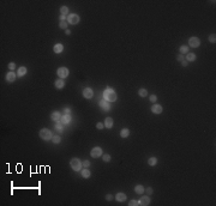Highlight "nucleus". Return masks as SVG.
Masks as SVG:
<instances>
[{
  "mask_svg": "<svg viewBox=\"0 0 216 206\" xmlns=\"http://www.w3.org/2000/svg\"><path fill=\"white\" fill-rule=\"evenodd\" d=\"M54 85H55L56 89H62V88L65 86V82H64V79L59 78V79H56V80L54 82Z\"/></svg>",
  "mask_w": 216,
  "mask_h": 206,
  "instance_id": "18",
  "label": "nucleus"
},
{
  "mask_svg": "<svg viewBox=\"0 0 216 206\" xmlns=\"http://www.w3.org/2000/svg\"><path fill=\"white\" fill-rule=\"evenodd\" d=\"M103 100L107 102H115L116 101V94L112 88H107L103 91Z\"/></svg>",
  "mask_w": 216,
  "mask_h": 206,
  "instance_id": "1",
  "label": "nucleus"
},
{
  "mask_svg": "<svg viewBox=\"0 0 216 206\" xmlns=\"http://www.w3.org/2000/svg\"><path fill=\"white\" fill-rule=\"evenodd\" d=\"M83 96H84V98H87V100L93 98V97H94V91H93V89H91V88H85V89L83 90Z\"/></svg>",
  "mask_w": 216,
  "mask_h": 206,
  "instance_id": "8",
  "label": "nucleus"
},
{
  "mask_svg": "<svg viewBox=\"0 0 216 206\" xmlns=\"http://www.w3.org/2000/svg\"><path fill=\"white\" fill-rule=\"evenodd\" d=\"M102 155H103V151H102V149L100 146H95V147L91 149V151H90V156L93 158L102 157Z\"/></svg>",
  "mask_w": 216,
  "mask_h": 206,
  "instance_id": "5",
  "label": "nucleus"
},
{
  "mask_svg": "<svg viewBox=\"0 0 216 206\" xmlns=\"http://www.w3.org/2000/svg\"><path fill=\"white\" fill-rule=\"evenodd\" d=\"M102 159H103V162L108 163V162H110V156H109L108 153H103V155H102Z\"/></svg>",
  "mask_w": 216,
  "mask_h": 206,
  "instance_id": "30",
  "label": "nucleus"
},
{
  "mask_svg": "<svg viewBox=\"0 0 216 206\" xmlns=\"http://www.w3.org/2000/svg\"><path fill=\"white\" fill-rule=\"evenodd\" d=\"M96 128H97V130H102V128H105V124H102V122H97V124H96Z\"/></svg>",
  "mask_w": 216,
  "mask_h": 206,
  "instance_id": "36",
  "label": "nucleus"
},
{
  "mask_svg": "<svg viewBox=\"0 0 216 206\" xmlns=\"http://www.w3.org/2000/svg\"><path fill=\"white\" fill-rule=\"evenodd\" d=\"M27 67L25 66H20L19 69H17V77H24L27 74Z\"/></svg>",
  "mask_w": 216,
  "mask_h": 206,
  "instance_id": "17",
  "label": "nucleus"
},
{
  "mask_svg": "<svg viewBox=\"0 0 216 206\" xmlns=\"http://www.w3.org/2000/svg\"><path fill=\"white\" fill-rule=\"evenodd\" d=\"M66 21H67L68 24H71V25H76V24L79 23L81 17H79L77 13H70L67 16V19H66Z\"/></svg>",
  "mask_w": 216,
  "mask_h": 206,
  "instance_id": "4",
  "label": "nucleus"
},
{
  "mask_svg": "<svg viewBox=\"0 0 216 206\" xmlns=\"http://www.w3.org/2000/svg\"><path fill=\"white\" fill-rule=\"evenodd\" d=\"M81 174H82V177H84V179H89L91 176V172L89 170V168H83L81 170Z\"/></svg>",
  "mask_w": 216,
  "mask_h": 206,
  "instance_id": "16",
  "label": "nucleus"
},
{
  "mask_svg": "<svg viewBox=\"0 0 216 206\" xmlns=\"http://www.w3.org/2000/svg\"><path fill=\"white\" fill-rule=\"evenodd\" d=\"M148 164L151 165V167L156 165V164H157V158H156V157H150L148 159Z\"/></svg>",
  "mask_w": 216,
  "mask_h": 206,
  "instance_id": "23",
  "label": "nucleus"
},
{
  "mask_svg": "<svg viewBox=\"0 0 216 206\" xmlns=\"http://www.w3.org/2000/svg\"><path fill=\"white\" fill-rule=\"evenodd\" d=\"M56 74L59 76V78H61V79H65L66 77H68V74H70V71H68L67 67H59V69H58V71H56Z\"/></svg>",
  "mask_w": 216,
  "mask_h": 206,
  "instance_id": "7",
  "label": "nucleus"
},
{
  "mask_svg": "<svg viewBox=\"0 0 216 206\" xmlns=\"http://www.w3.org/2000/svg\"><path fill=\"white\" fill-rule=\"evenodd\" d=\"M66 19H67L66 16H60V21H66Z\"/></svg>",
  "mask_w": 216,
  "mask_h": 206,
  "instance_id": "43",
  "label": "nucleus"
},
{
  "mask_svg": "<svg viewBox=\"0 0 216 206\" xmlns=\"http://www.w3.org/2000/svg\"><path fill=\"white\" fill-rule=\"evenodd\" d=\"M130 136V130L128 128H122L120 131V137L121 138H127Z\"/></svg>",
  "mask_w": 216,
  "mask_h": 206,
  "instance_id": "22",
  "label": "nucleus"
},
{
  "mask_svg": "<svg viewBox=\"0 0 216 206\" xmlns=\"http://www.w3.org/2000/svg\"><path fill=\"white\" fill-rule=\"evenodd\" d=\"M39 136H40V138L42 140L48 141V140H52V138H53L54 134L52 133L51 130H48V128H42V130L39 132Z\"/></svg>",
  "mask_w": 216,
  "mask_h": 206,
  "instance_id": "3",
  "label": "nucleus"
},
{
  "mask_svg": "<svg viewBox=\"0 0 216 206\" xmlns=\"http://www.w3.org/2000/svg\"><path fill=\"white\" fill-rule=\"evenodd\" d=\"M162 110H163V108H162L161 104H159V103H154L153 104V107H151V111L154 113V114H161Z\"/></svg>",
  "mask_w": 216,
  "mask_h": 206,
  "instance_id": "10",
  "label": "nucleus"
},
{
  "mask_svg": "<svg viewBox=\"0 0 216 206\" xmlns=\"http://www.w3.org/2000/svg\"><path fill=\"white\" fill-rule=\"evenodd\" d=\"M64 113H65V114H70V113H71V109H70V108H65V109H64Z\"/></svg>",
  "mask_w": 216,
  "mask_h": 206,
  "instance_id": "41",
  "label": "nucleus"
},
{
  "mask_svg": "<svg viewBox=\"0 0 216 206\" xmlns=\"http://www.w3.org/2000/svg\"><path fill=\"white\" fill-rule=\"evenodd\" d=\"M185 58H186V61L189 62V61H195L196 60V54L195 53H187V54L185 55Z\"/></svg>",
  "mask_w": 216,
  "mask_h": 206,
  "instance_id": "20",
  "label": "nucleus"
},
{
  "mask_svg": "<svg viewBox=\"0 0 216 206\" xmlns=\"http://www.w3.org/2000/svg\"><path fill=\"white\" fill-rule=\"evenodd\" d=\"M16 78H17V73H14L13 71H10L6 73V82L13 83L16 80Z\"/></svg>",
  "mask_w": 216,
  "mask_h": 206,
  "instance_id": "11",
  "label": "nucleus"
},
{
  "mask_svg": "<svg viewBox=\"0 0 216 206\" xmlns=\"http://www.w3.org/2000/svg\"><path fill=\"white\" fill-rule=\"evenodd\" d=\"M150 201H151L150 197H149V195H144V197H142L141 199L138 200V204L141 206H148L149 204H150Z\"/></svg>",
  "mask_w": 216,
  "mask_h": 206,
  "instance_id": "9",
  "label": "nucleus"
},
{
  "mask_svg": "<svg viewBox=\"0 0 216 206\" xmlns=\"http://www.w3.org/2000/svg\"><path fill=\"white\" fill-rule=\"evenodd\" d=\"M149 100H150V102L156 103V101H157V96H156V95H151V96L149 97Z\"/></svg>",
  "mask_w": 216,
  "mask_h": 206,
  "instance_id": "34",
  "label": "nucleus"
},
{
  "mask_svg": "<svg viewBox=\"0 0 216 206\" xmlns=\"http://www.w3.org/2000/svg\"><path fill=\"white\" fill-rule=\"evenodd\" d=\"M59 27H60V29L67 30V27H68L67 21H60V23H59Z\"/></svg>",
  "mask_w": 216,
  "mask_h": 206,
  "instance_id": "25",
  "label": "nucleus"
},
{
  "mask_svg": "<svg viewBox=\"0 0 216 206\" xmlns=\"http://www.w3.org/2000/svg\"><path fill=\"white\" fill-rule=\"evenodd\" d=\"M82 164H83V168H89V167H90V161L85 159V161L82 162Z\"/></svg>",
  "mask_w": 216,
  "mask_h": 206,
  "instance_id": "32",
  "label": "nucleus"
},
{
  "mask_svg": "<svg viewBox=\"0 0 216 206\" xmlns=\"http://www.w3.org/2000/svg\"><path fill=\"white\" fill-rule=\"evenodd\" d=\"M145 191H147V193H148L149 195H150V194H153V192H154V191H153V188H151V187H148V188H147V189H145Z\"/></svg>",
  "mask_w": 216,
  "mask_h": 206,
  "instance_id": "39",
  "label": "nucleus"
},
{
  "mask_svg": "<svg viewBox=\"0 0 216 206\" xmlns=\"http://www.w3.org/2000/svg\"><path fill=\"white\" fill-rule=\"evenodd\" d=\"M137 205H139L137 200H130L128 201V206H137Z\"/></svg>",
  "mask_w": 216,
  "mask_h": 206,
  "instance_id": "33",
  "label": "nucleus"
},
{
  "mask_svg": "<svg viewBox=\"0 0 216 206\" xmlns=\"http://www.w3.org/2000/svg\"><path fill=\"white\" fill-rule=\"evenodd\" d=\"M115 200L116 201H119V203H124L125 200H126V194L125 193H116V195H115Z\"/></svg>",
  "mask_w": 216,
  "mask_h": 206,
  "instance_id": "15",
  "label": "nucleus"
},
{
  "mask_svg": "<svg viewBox=\"0 0 216 206\" xmlns=\"http://www.w3.org/2000/svg\"><path fill=\"white\" fill-rule=\"evenodd\" d=\"M65 33H66V35H70V34H71V31H70V30H66Z\"/></svg>",
  "mask_w": 216,
  "mask_h": 206,
  "instance_id": "44",
  "label": "nucleus"
},
{
  "mask_svg": "<svg viewBox=\"0 0 216 206\" xmlns=\"http://www.w3.org/2000/svg\"><path fill=\"white\" fill-rule=\"evenodd\" d=\"M55 130H58L59 132H62V131H64V127H62V125L56 124V125H55Z\"/></svg>",
  "mask_w": 216,
  "mask_h": 206,
  "instance_id": "35",
  "label": "nucleus"
},
{
  "mask_svg": "<svg viewBox=\"0 0 216 206\" xmlns=\"http://www.w3.org/2000/svg\"><path fill=\"white\" fill-rule=\"evenodd\" d=\"M209 42H211V43H215L216 42V35L215 34L209 35Z\"/></svg>",
  "mask_w": 216,
  "mask_h": 206,
  "instance_id": "31",
  "label": "nucleus"
},
{
  "mask_svg": "<svg viewBox=\"0 0 216 206\" xmlns=\"http://www.w3.org/2000/svg\"><path fill=\"white\" fill-rule=\"evenodd\" d=\"M62 50H64V46H62L61 43H56V44H54L53 52L55 53V54H60V53H62Z\"/></svg>",
  "mask_w": 216,
  "mask_h": 206,
  "instance_id": "14",
  "label": "nucleus"
},
{
  "mask_svg": "<svg viewBox=\"0 0 216 206\" xmlns=\"http://www.w3.org/2000/svg\"><path fill=\"white\" fill-rule=\"evenodd\" d=\"M8 69H10V71H13V69H16V64H14V62H10V64H8Z\"/></svg>",
  "mask_w": 216,
  "mask_h": 206,
  "instance_id": "37",
  "label": "nucleus"
},
{
  "mask_svg": "<svg viewBox=\"0 0 216 206\" xmlns=\"http://www.w3.org/2000/svg\"><path fill=\"white\" fill-rule=\"evenodd\" d=\"M70 167H71V169L74 170V172H79V170L83 169L82 161L79 159V158H77V157H73L71 161H70Z\"/></svg>",
  "mask_w": 216,
  "mask_h": 206,
  "instance_id": "2",
  "label": "nucleus"
},
{
  "mask_svg": "<svg viewBox=\"0 0 216 206\" xmlns=\"http://www.w3.org/2000/svg\"><path fill=\"white\" fill-rule=\"evenodd\" d=\"M113 125H114V122H113V119H112V117L108 116L105 119V127H106V128H112Z\"/></svg>",
  "mask_w": 216,
  "mask_h": 206,
  "instance_id": "19",
  "label": "nucleus"
},
{
  "mask_svg": "<svg viewBox=\"0 0 216 206\" xmlns=\"http://www.w3.org/2000/svg\"><path fill=\"white\" fill-rule=\"evenodd\" d=\"M179 50H180L181 54H187V53H189V46H181V47L179 48Z\"/></svg>",
  "mask_w": 216,
  "mask_h": 206,
  "instance_id": "27",
  "label": "nucleus"
},
{
  "mask_svg": "<svg viewBox=\"0 0 216 206\" xmlns=\"http://www.w3.org/2000/svg\"><path fill=\"white\" fill-rule=\"evenodd\" d=\"M181 65L184 66V67H185V66H187V61H186V60H182V61H181Z\"/></svg>",
  "mask_w": 216,
  "mask_h": 206,
  "instance_id": "42",
  "label": "nucleus"
},
{
  "mask_svg": "<svg viewBox=\"0 0 216 206\" xmlns=\"http://www.w3.org/2000/svg\"><path fill=\"white\" fill-rule=\"evenodd\" d=\"M189 46L192 48H198L201 46V40L197 37V36H192L189 38Z\"/></svg>",
  "mask_w": 216,
  "mask_h": 206,
  "instance_id": "6",
  "label": "nucleus"
},
{
  "mask_svg": "<svg viewBox=\"0 0 216 206\" xmlns=\"http://www.w3.org/2000/svg\"><path fill=\"white\" fill-rule=\"evenodd\" d=\"M100 107H101V108H103L105 110H108L109 108H110V107H109V104H108V102H107V101H105V100L100 102Z\"/></svg>",
  "mask_w": 216,
  "mask_h": 206,
  "instance_id": "24",
  "label": "nucleus"
},
{
  "mask_svg": "<svg viewBox=\"0 0 216 206\" xmlns=\"http://www.w3.org/2000/svg\"><path fill=\"white\" fill-rule=\"evenodd\" d=\"M176 60H178V61H179V62H181L182 60H185V56H184V55H182V54L178 55V56H176Z\"/></svg>",
  "mask_w": 216,
  "mask_h": 206,
  "instance_id": "38",
  "label": "nucleus"
},
{
  "mask_svg": "<svg viewBox=\"0 0 216 206\" xmlns=\"http://www.w3.org/2000/svg\"><path fill=\"white\" fill-rule=\"evenodd\" d=\"M135 192L137 193V194H143V193L145 192V188H144L142 185H137L135 187Z\"/></svg>",
  "mask_w": 216,
  "mask_h": 206,
  "instance_id": "21",
  "label": "nucleus"
},
{
  "mask_svg": "<svg viewBox=\"0 0 216 206\" xmlns=\"http://www.w3.org/2000/svg\"><path fill=\"white\" fill-rule=\"evenodd\" d=\"M138 95L141 97H147V95H148V91H147V89H139L138 90Z\"/></svg>",
  "mask_w": 216,
  "mask_h": 206,
  "instance_id": "26",
  "label": "nucleus"
},
{
  "mask_svg": "<svg viewBox=\"0 0 216 206\" xmlns=\"http://www.w3.org/2000/svg\"><path fill=\"white\" fill-rule=\"evenodd\" d=\"M112 199H113V195H112V194H107V195H106V200L110 201Z\"/></svg>",
  "mask_w": 216,
  "mask_h": 206,
  "instance_id": "40",
  "label": "nucleus"
},
{
  "mask_svg": "<svg viewBox=\"0 0 216 206\" xmlns=\"http://www.w3.org/2000/svg\"><path fill=\"white\" fill-rule=\"evenodd\" d=\"M60 13L61 16H66L68 13V7L67 6H61L60 7Z\"/></svg>",
  "mask_w": 216,
  "mask_h": 206,
  "instance_id": "28",
  "label": "nucleus"
},
{
  "mask_svg": "<svg viewBox=\"0 0 216 206\" xmlns=\"http://www.w3.org/2000/svg\"><path fill=\"white\" fill-rule=\"evenodd\" d=\"M60 119H61V114H60V111H58V110H55V111H53L51 114V120L54 121V122H59Z\"/></svg>",
  "mask_w": 216,
  "mask_h": 206,
  "instance_id": "12",
  "label": "nucleus"
},
{
  "mask_svg": "<svg viewBox=\"0 0 216 206\" xmlns=\"http://www.w3.org/2000/svg\"><path fill=\"white\" fill-rule=\"evenodd\" d=\"M52 141H53L54 144H59V143L61 141V137H60V136H58V134H56V136H53V138H52Z\"/></svg>",
  "mask_w": 216,
  "mask_h": 206,
  "instance_id": "29",
  "label": "nucleus"
},
{
  "mask_svg": "<svg viewBox=\"0 0 216 206\" xmlns=\"http://www.w3.org/2000/svg\"><path fill=\"white\" fill-rule=\"evenodd\" d=\"M71 120H72V119H71V115H70V114H64V115H61L60 122L64 125H66V124H70Z\"/></svg>",
  "mask_w": 216,
  "mask_h": 206,
  "instance_id": "13",
  "label": "nucleus"
}]
</instances>
